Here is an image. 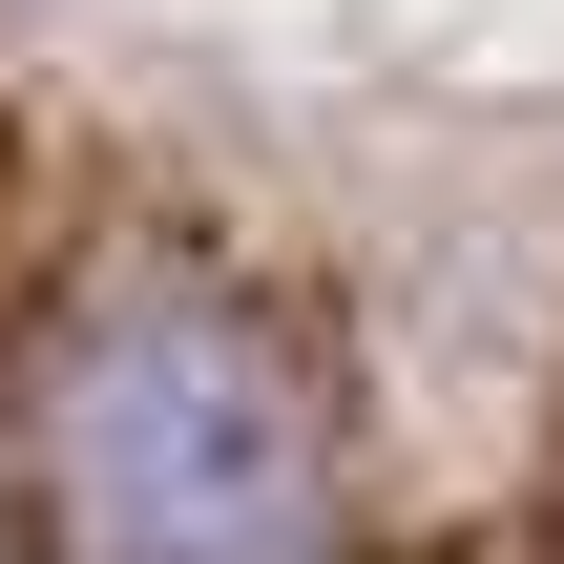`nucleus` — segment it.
<instances>
[{
	"instance_id": "obj_1",
	"label": "nucleus",
	"mask_w": 564,
	"mask_h": 564,
	"mask_svg": "<svg viewBox=\"0 0 564 564\" xmlns=\"http://www.w3.org/2000/svg\"><path fill=\"white\" fill-rule=\"evenodd\" d=\"M0 481L42 564H356L314 356L167 209L0 230Z\"/></svg>"
}]
</instances>
